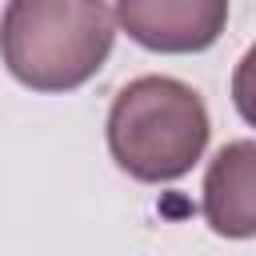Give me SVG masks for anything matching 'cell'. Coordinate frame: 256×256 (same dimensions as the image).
Masks as SVG:
<instances>
[{"mask_svg": "<svg viewBox=\"0 0 256 256\" xmlns=\"http://www.w3.org/2000/svg\"><path fill=\"white\" fill-rule=\"evenodd\" d=\"M232 104L236 112L256 128V44L240 56L236 72H232Z\"/></svg>", "mask_w": 256, "mask_h": 256, "instance_id": "5", "label": "cell"}, {"mask_svg": "<svg viewBox=\"0 0 256 256\" xmlns=\"http://www.w3.org/2000/svg\"><path fill=\"white\" fill-rule=\"evenodd\" d=\"M204 224L224 240H252L256 236V140L224 144L200 188Z\"/></svg>", "mask_w": 256, "mask_h": 256, "instance_id": "4", "label": "cell"}, {"mask_svg": "<svg viewBox=\"0 0 256 256\" xmlns=\"http://www.w3.org/2000/svg\"><path fill=\"white\" fill-rule=\"evenodd\" d=\"M208 108L172 76L128 80L108 108V152L140 184H172L208 148Z\"/></svg>", "mask_w": 256, "mask_h": 256, "instance_id": "1", "label": "cell"}, {"mask_svg": "<svg viewBox=\"0 0 256 256\" xmlns=\"http://www.w3.org/2000/svg\"><path fill=\"white\" fill-rule=\"evenodd\" d=\"M116 40L104 0H8L4 64L32 92H72L88 84Z\"/></svg>", "mask_w": 256, "mask_h": 256, "instance_id": "2", "label": "cell"}, {"mask_svg": "<svg viewBox=\"0 0 256 256\" xmlns=\"http://www.w3.org/2000/svg\"><path fill=\"white\" fill-rule=\"evenodd\" d=\"M116 24L148 52L188 56L220 40L228 0H116Z\"/></svg>", "mask_w": 256, "mask_h": 256, "instance_id": "3", "label": "cell"}]
</instances>
